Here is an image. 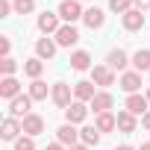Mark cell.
I'll list each match as a JSON object with an SVG mask.
<instances>
[{
	"label": "cell",
	"instance_id": "obj_1",
	"mask_svg": "<svg viewBox=\"0 0 150 150\" xmlns=\"http://www.w3.org/2000/svg\"><path fill=\"white\" fill-rule=\"evenodd\" d=\"M56 12H59V18H62L65 24H74V21H83V15H86V9L80 6V0H62Z\"/></svg>",
	"mask_w": 150,
	"mask_h": 150
},
{
	"label": "cell",
	"instance_id": "obj_2",
	"mask_svg": "<svg viewBox=\"0 0 150 150\" xmlns=\"http://www.w3.org/2000/svg\"><path fill=\"white\" fill-rule=\"evenodd\" d=\"M30 109H33V97L30 94H18L15 100H9V118H27L30 115Z\"/></svg>",
	"mask_w": 150,
	"mask_h": 150
},
{
	"label": "cell",
	"instance_id": "obj_3",
	"mask_svg": "<svg viewBox=\"0 0 150 150\" xmlns=\"http://www.w3.org/2000/svg\"><path fill=\"white\" fill-rule=\"evenodd\" d=\"M91 83L100 86V88L115 86V71H112L109 65H94V68H91Z\"/></svg>",
	"mask_w": 150,
	"mask_h": 150
},
{
	"label": "cell",
	"instance_id": "obj_4",
	"mask_svg": "<svg viewBox=\"0 0 150 150\" xmlns=\"http://www.w3.org/2000/svg\"><path fill=\"white\" fill-rule=\"evenodd\" d=\"M59 21H62L59 12H41V15H38V30H41L44 35H56V33L62 30Z\"/></svg>",
	"mask_w": 150,
	"mask_h": 150
},
{
	"label": "cell",
	"instance_id": "obj_5",
	"mask_svg": "<svg viewBox=\"0 0 150 150\" xmlns=\"http://www.w3.org/2000/svg\"><path fill=\"white\" fill-rule=\"evenodd\" d=\"M50 97H53V103H56L59 109H68V106L74 103V100H71V86H68V83H53Z\"/></svg>",
	"mask_w": 150,
	"mask_h": 150
},
{
	"label": "cell",
	"instance_id": "obj_6",
	"mask_svg": "<svg viewBox=\"0 0 150 150\" xmlns=\"http://www.w3.org/2000/svg\"><path fill=\"white\" fill-rule=\"evenodd\" d=\"M86 118H88V106H86L83 100H74V103L65 109V121H68V124H74V127L83 124Z\"/></svg>",
	"mask_w": 150,
	"mask_h": 150
},
{
	"label": "cell",
	"instance_id": "obj_7",
	"mask_svg": "<svg viewBox=\"0 0 150 150\" xmlns=\"http://www.w3.org/2000/svg\"><path fill=\"white\" fill-rule=\"evenodd\" d=\"M53 38H56L59 47H74V44L80 41V33H77V27H74V24H62V30H59Z\"/></svg>",
	"mask_w": 150,
	"mask_h": 150
},
{
	"label": "cell",
	"instance_id": "obj_8",
	"mask_svg": "<svg viewBox=\"0 0 150 150\" xmlns=\"http://www.w3.org/2000/svg\"><path fill=\"white\" fill-rule=\"evenodd\" d=\"M56 141L65 144V147H74V144H80V129L74 127V124H62L56 129Z\"/></svg>",
	"mask_w": 150,
	"mask_h": 150
},
{
	"label": "cell",
	"instance_id": "obj_9",
	"mask_svg": "<svg viewBox=\"0 0 150 150\" xmlns=\"http://www.w3.org/2000/svg\"><path fill=\"white\" fill-rule=\"evenodd\" d=\"M21 132H24V127H21L18 118H6L3 127H0V138H3V141H18Z\"/></svg>",
	"mask_w": 150,
	"mask_h": 150
},
{
	"label": "cell",
	"instance_id": "obj_10",
	"mask_svg": "<svg viewBox=\"0 0 150 150\" xmlns=\"http://www.w3.org/2000/svg\"><path fill=\"white\" fill-rule=\"evenodd\" d=\"M121 24H124L127 33H138V30L144 27V12H141V9H129L127 15H121Z\"/></svg>",
	"mask_w": 150,
	"mask_h": 150
},
{
	"label": "cell",
	"instance_id": "obj_11",
	"mask_svg": "<svg viewBox=\"0 0 150 150\" xmlns=\"http://www.w3.org/2000/svg\"><path fill=\"white\" fill-rule=\"evenodd\" d=\"M56 47H59V44H56V38H47V35H44V38H38V41H35V56H38L41 62H50V59L56 56Z\"/></svg>",
	"mask_w": 150,
	"mask_h": 150
},
{
	"label": "cell",
	"instance_id": "obj_12",
	"mask_svg": "<svg viewBox=\"0 0 150 150\" xmlns=\"http://www.w3.org/2000/svg\"><path fill=\"white\" fill-rule=\"evenodd\" d=\"M21 127H24V135H33V138H35V135L44 132V118L35 115V112H30V115L21 121Z\"/></svg>",
	"mask_w": 150,
	"mask_h": 150
},
{
	"label": "cell",
	"instance_id": "obj_13",
	"mask_svg": "<svg viewBox=\"0 0 150 150\" xmlns=\"http://www.w3.org/2000/svg\"><path fill=\"white\" fill-rule=\"evenodd\" d=\"M106 65H109L112 71H124L127 65H132V59L127 56V50L115 47V50H109V56H106Z\"/></svg>",
	"mask_w": 150,
	"mask_h": 150
},
{
	"label": "cell",
	"instance_id": "obj_14",
	"mask_svg": "<svg viewBox=\"0 0 150 150\" xmlns=\"http://www.w3.org/2000/svg\"><path fill=\"white\" fill-rule=\"evenodd\" d=\"M124 109H127V112H132V115H141V118H144V115L150 112V100H147V97H141V94H129Z\"/></svg>",
	"mask_w": 150,
	"mask_h": 150
},
{
	"label": "cell",
	"instance_id": "obj_15",
	"mask_svg": "<svg viewBox=\"0 0 150 150\" xmlns=\"http://www.w3.org/2000/svg\"><path fill=\"white\" fill-rule=\"evenodd\" d=\"M121 88H124L127 94H138V88H141V74H138V71H124V74H121Z\"/></svg>",
	"mask_w": 150,
	"mask_h": 150
},
{
	"label": "cell",
	"instance_id": "obj_16",
	"mask_svg": "<svg viewBox=\"0 0 150 150\" xmlns=\"http://www.w3.org/2000/svg\"><path fill=\"white\" fill-rule=\"evenodd\" d=\"M94 83L91 80H80V83H74V97L77 100H83V103H91L94 100Z\"/></svg>",
	"mask_w": 150,
	"mask_h": 150
},
{
	"label": "cell",
	"instance_id": "obj_17",
	"mask_svg": "<svg viewBox=\"0 0 150 150\" xmlns=\"http://www.w3.org/2000/svg\"><path fill=\"white\" fill-rule=\"evenodd\" d=\"M18 94H21V83L15 77H3L0 80V97L3 100H15Z\"/></svg>",
	"mask_w": 150,
	"mask_h": 150
},
{
	"label": "cell",
	"instance_id": "obj_18",
	"mask_svg": "<svg viewBox=\"0 0 150 150\" xmlns=\"http://www.w3.org/2000/svg\"><path fill=\"white\" fill-rule=\"evenodd\" d=\"M83 24H86L88 30H100V27L106 24V15H103V9H97V6L86 9V15H83Z\"/></svg>",
	"mask_w": 150,
	"mask_h": 150
},
{
	"label": "cell",
	"instance_id": "obj_19",
	"mask_svg": "<svg viewBox=\"0 0 150 150\" xmlns=\"http://www.w3.org/2000/svg\"><path fill=\"white\" fill-rule=\"evenodd\" d=\"M88 106H91L97 115H103V112H109V109L115 106V97H112L109 91H97V94H94V100H91Z\"/></svg>",
	"mask_w": 150,
	"mask_h": 150
},
{
	"label": "cell",
	"instance_id": "obj_20",
	"mask_svg": "<svg viewBox=\"0 0 150 150\" xmlns=\"http://www.w3.org/2000/svg\"><path fill=\"white\" fill-rule=\"evenodd\" d=\"M135 127H138V121H135V115H132V112H127V109H124V112H118V129H121V132H127V135H129V132H135Z\"/></svg>",
	"mask_w": 150,
	"mask_h": 150
},
{
	"label": "cell",
	"instance_id": "obj_21",
	"mask_svg": "<svg viewBox=\"0 0 150 150\" xmlns=\"http://www.w3.org/2000/svg\"><path fill=\"white\" fill-rule=\"evenodd\" d=\"M71 68H74V71H88V68H91V56H88L86 50H74V53H71Z\"/></svg>",
	"mask_w": 150,
	"mask_h": 150
},
{
	"label": "cell",
	"instance_id": "obj_22",
	"mask_svg": "<svg viewBox=\"0 0 150 150\" xmlns=\"http://www.w3.org/2000/svg\"><path fill=\"white\" fill-rule=\"evenodd\" d=\"M94 127H97L100 132H112V129L118 127V115H112V112H103V115H97Z\"/></svg>",
	"mask_w": 150,
	"mask_h": 150
},
{
	"label": "cell",
	"instance_id": "obj_23",
	"mask_svg": "<svg viewBox=\"0 0 150 150\" xmlns=\"http://www.w3.org/2000/svg\"><path fill=\"white\" fill-rule=\"evenodd\" d=\"M41 71H44V62L35 56V59H27L24 62V74H27V77L30 80H41Z\"/></svg>",
	"mask_w": 150,
	"mask_h": 150
},
{
	"label": "cell",
	"instance_id": "obj_24",
	"mask_svg": "<svg viewBox=\"0 0 150 150\" xmlns=\"http://www.w3.org/2000/svg\"><path fill=\"white\" fill-rule=\"evenodd\" d=\"M132 68L141 74V71H150V50H135L132 53Z\"/></svg>",
	"mask_w": 150,
	"mask_h": 150
},
{
	"label": "cell",
	"instance_id": "obj_25",
	"mask_svg": "<svg viewBox=\"0 0 150 150\" xmlns=\"http://www.w3.org/2000/svg\"><path fill=\"white\" fill-rule=\"evenodd\" d=\"M47 83L44 80H33V86H30V97L33 100H47Z\"/></svg>",
	"mask_w": 150,
	"mask_h": 150
},
{
	"label": "cell",
	"instance_id": "obj_26",
	"mask_svg": "<svg viewBox=\"0 0 150 150\" xmlns=\"http://www.w3.org/2000/svg\"><path fill=\"white\" fill-rule=\"evenodd\" d=\"M80 141L88 144V147L97 144V141H100V129H97V127H83V129H80Z\"/></svg>",
	"mask_w": 150,
	"mask_h": 150
},
{
	"label": "cell",
	"instance_id": "obj_27",
	"mask_svg": "<svg viewBox=\"0 0 150 150\" xmlns=\"http://www.w3.org/2000/svg\"><path fill=\"white\" fill-rule=\"evenodd\" d=\"M15 71H18V62H15L12 56L0 59V74H3V77H15Z\"/></svg>",
	"mask_w": 150,
	"mask_h": 150
},
{
	"label": "cell",
	"instance_id": "obj_28",
	"mask_svg": "<svg viewBox=\"0 0 150 150\" xmlns=\"http://www.w3.org/2000/svg\"><path fill=\"white\" fill-rule=\"evenodd\" d=\"M132 3H135V0H109V9L118 12V15H127L132 9Z\"/></svg>",
	"mask_w": 150,
	"mask_h": 150
},
{
	"label": "cell",
	"instance_id": "obj_29",
	"mask_svg": "<svg viewBox=\"0 0 150 150\" xmlns=\"http://www.w3.org/2000/svg\"><path fill=\"white\" fill-rule=\"evenodd\" d=\"M35 12V0H15V15H30Z\"/></svg>",
	"mask_w": 150,
	"mask_h": 150
},
{
	"label": "cell",
	"instance_id": "obj_30",
	"mask_svg": "<svg viewBox=\"0 0 150 150\" xmlns=\"http://www.w3.org/2000/svg\"><path fill=\"white\" fill-rule=\"evenodd\" d=\"M15 150H35V141H33V135H21V138L15 141Z\"/></svg>",
	"mask_w": 150,
	"mask_h": 150
},
{
	"label": "cell",
	"instance_id": "obj_31",
	"mask_svg": "<svg viewBox=\"0 0 150 150\" xmlns=\"http://www.w3.org/2000/svg\"><path fill=\"white\" fill-rule=\"evenodd\" d=\"M9 12H15L12 0H0V18H9Z\"/></svg>",
	"mask_w": 150,
	"mask_h": 150
},
{
	"label": "cell",
	"instance_id": "obj_32",
	"mask_svg": "<svg viewBox=\"0 0 150 150\" xmlns=\"http://www.w3.org/2000/svg\"><path fill=\"white\" fill-rule=\"evenodd\" d=\"M9 50H12V41H9V35H3V38H0V56H9Z\"/></svg>",
	"mask_w": 150,
	"mask_h": 150
},
{
	"label": "cell",
	"instance_id": "obj_33",
	"mask_svg": "<svg viewBox=\"0 0 150 150\" xmlns=\"http://www.w3.org/2000/svg\"><path fill=\"white\" fill-rule=\"evenodd\" d=\"M135 9H141V12L150 9V0H135Z\"/></svg>",
	"mask_w": 150,
	"mask_h": 150
},
{
	"label": "cell",
	"instance_id": "obj_34",
	"mask_svg": "<svg viewBox=\"0 0 150 150\" xmlns=\"http://www.w3.org/2000/svg\"><path fill=\"white\" fill-rule=\"evenodd\" d=\"M141 127H144V129H150V112H147V115L141 118Z\"/></svg>",
	"mask_w": 150,
	"mask_h": 150
},
{
	"label": "cell",
	"instance_id": "obj_35",
	"mask_svg": "<svg viewBox=\"0 0 150 150\" xmlns=\"http://www.w3.org/2000/svg\"><path fill=\"white\" fill-rule=\"evenodd\" d=\"M47 150H65V144H59V141H53V144H47Z\"/></svg>",
	"mask_w": 150,
	"mask_h": 150
},
{
	"label": "cell",
	"instance_id": "obj_36",
	"mask_svg": "<svg viewBox=\"0 0 150 150\" xmlns=\"http://www.w3.org/2000/svg\"><path fill=\"white\" fill-rule=\"evenodd\" d=\"M71 150H88V144H83V141H80V144H74Z\"/></svg>",
	"mask_w": 150,
	"mask_h": 150
},
{
	"label": "cell",
	"instance_id": "obj_37",
	"mask_svg": "<svg viewBox=\"0 0 150 150\" xmlns=\"http://www.w3.org/2000/svg\"><path fill=\"white\" fill-rule=\"evenodd\" d=\"M115 150H138V147H129V144H121V147H115Z\"/></svg>",
	"mask_w": 150,
	"mask_h": 150
},
{
	"label": "cell",
	"instance_id": "obj_38",
	"mask_svg": "<svg viewBox=\"0 0 150 150\" xmlns=\"http://www.w3.org/2000/svg\"><path fill=\"white\" fill-rule=\"evenodd\" d=\"M138 150H150V144H141V147H138Z\"/></svg>",
	"mask_w": 150,
	"mask_h": 150
},
{
	"label": "cell",
	"instance_id": "obj_39",
	"mask_svg": "<svg viewBox=\"0 0 150 150\" xmlns=\"http://www.w3.org/2000/svg\"><path fill=\"white\" fill-rule=\"evenodd\" d=\"M144 97H147V100H150V88H147V94H144Z\"/></svg>",
	"mask_w": 150,
	"mask_h": 150
},
{
	"label": "cell",
	"instance_id": "obj_40",
	"mask_svg": "<svg viewBox=\"0 0 150 150\" xmlns=\"http://www.w3.org/2000/svg\"><path fill=\"white\" fill-rule=\"evenodd\" d=\"M80 3H83V0H80Z\"/></svg>",
	"mask_w": 150,
	"mask_h": 150
}]
</instances>
